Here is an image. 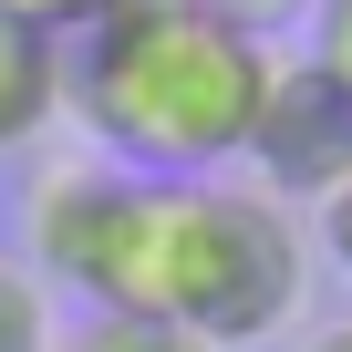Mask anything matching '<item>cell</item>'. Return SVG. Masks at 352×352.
Here are the masks:
<instances>
[{
	"mask_svg": "<svg viewBox=\"0 0 352 352\" xmlns=\"http://www.w3.org/2000/svg\"><path fill=\"white\" fill-rule=\"evenodd\" d=\"M270 94V42L218 0H114L63 52V114L124 176H218Z\"/></svg>",
	"mask_w": 352,
	"mask_h": 352,
	"instance_id": "cell-1",
	"label": "cell"
},
{
	"mask_svg": "<svg viewBox=\"0 0 352 352\" xmlns=\"http://www.w3.org/2000/svg\"><path fill=\"white\" fill-rule=\"evenodd\" d=\"M300 290H311V239L270 187H228V176H166L155 187L145 311L187 321L208 352H239L300 321Z\"/></svg>",
	"mask_w": 352,
	"mask_h": 352,
	"instance_id": "cell-2",
	"label": "cell"
},
{
	"mask_svg": "<svg viewBox=\"0 0 352 352\" xmlns=\"http://www.w3.org/2000/svg\"><path fill=\"white\" fill-rule=\"evenodd\" d=\"M155 187L124 166H63L32 187V270L63 280L83 311H145L155 280Z\"/></svg>",
	"mask_w": 352,
	"mask_h": 352,
	"instance_id": "cell-3",
	"label": "cell"
},
{
	"mask_svg": "<svg viewBox=\"0 0 352 352\" xmlns=\"http://www.w3.org/2000/svg\"><path fill=\"white\" fill-rule=\"evenodd\" d=\"M239 166L259 176L280 208H321L342 176H352V94L321 63H270V94L249 114Z\"/></svg>",
	"mask_w": 352,
	"mask_h": 352,
	"instance_id": "cell-4",
	"label": "cell"
},
{
	"mask_svg": "<svg viewBox=\"0 0 352 352\" xmlns=\"http://www.w3.org/2000/svg\"><path fill=\"white\" fill-rule=\"evenodd\" d=\"M52 114H63V42L0 11V155L32 145Z\"/></svg>",
	"mask_w": 352,
	"mask_h": 352,
	"instance_id": "cell-5",
	"label": "cell"
},
{
	"mask_svg": "<svg viewBox=\"0 0 352 352\" xmlns=\"http://www.w3.org/2000/svg\"><path fill=\"white\" fill-rule=\"evenodd\" d=\"M52 352H208V342L166 311H83V321H63Z\"/></svg>",
	"mask_w": 352,
	"mask_h": 352,
	"instance_id": "cell-6",
	"label": "cell"
},
{
	"mask_svg": "<svg viewBox=\"0 0 352 352\" xmlns=\"http://www.w3.org/2000/svg\"><path fill=\"white\" fill-rule=\"evenodd\" d=\"M63 321H52V280L32 259H0V352H52Z\"/></svg>",
	"mask_w": 352,
	"mask_h": 352,
	"instance_id": "cell-7",
	"label": "cell"
},
{
	"mask_svg": "<svg viewBox=\"0 0 352 352\" xmlns=\"http://www.w3.org/2000/svg\"><path fill=\"white\" fill-rule=\"evenodd\" d=\"M0 11H11V21H32V32H52V42L73 52V42H83V32L114 11V0H0Z\"/></svg>",
	"mask_w": 352,
	"mask_h": 352,
	"instance_id": "cell-8",
	"label": "cell"
},
{
	"mask_svg": "<svg viewBox=\"0 0 352 352\" xmlns=\"http://www.w3.org/2000/svg\"><path fill=\"white\" fill-rule=\"evenodd\" d=\"M311 63L352 94V0H321V11H311Z\"/></svg>",
	"mask_w": 352,
	"mask_h": 352,
	"instance_id": "cell-9",
	"label": "cell"
},
{
	"mask_svg": "<svg viewBox=\"0 0 352 352\" xmlns=\"http://www.w3.org/2000/svg\"><path fill=\"white\" fill-rule=\"evenodd\" d=\"M321 249H331V270L352 280V176H342V187L321 197Z\"/></svg>",
	"mask_w": 352,
	"mask_h": 352,
	"instance_id": "cell-10",
	"label": "cell"
},
{
	"mask_svg": "<svg viewBox=\"0 0 352 352\" xmlns=\"http://www.w3.org/2000/svg\"><path fill=\"white\" fill-rule=\"evenodd\" d=\"M311 352H352V321H331V331H311Z\"/></svg>",
	"mask_w": 352,
	"mask_h": 352,
	"instance_id": "cell-11",
	"label": "cell"
}]
</instances>
